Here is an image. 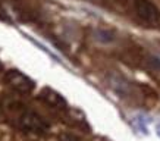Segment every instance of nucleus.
Returning <instances> with one entry per match:
<instances>
[{
  "mask_svg": "<svg viewBox=\"0 0 160 141\" xmlns=\"http://www.w3.org/2000/svg\"><path fill=\"white\" fill-rule=\"evenodd\" d=\"M18 127L25 132L44 135L50 129V125L41 115H38L34 110H24L18 116Z\"/></svg>",
  "mask_w": 160,
  "mask_h": 141,
  "instance_id": "f257e3e1",
  "label": "nucleus"
},
{
  "mask_svg": "<svg viewBox=\"0 0 160 141\" xmlns=\"http://www.w3.org/2000/svg\"><path fill=\"white\" fill-rule=\"evenodd\" d=\"M5 81L12 90L19 94H29L34 91L35 83L24 72L18 69H9L5 72Z\"/></svg>",
  "mask_w": 160,
  "mask_h": 141,
  "instance_id": "f03ea898",
  "label": "nucleus"
},
{
  "mask_svg": "<svg viewBox=\"0 0 160 141\" xmlns=\"http://www.w3.org/2000/svg\"><path fill=\"white\" fill-rule=\"evenodd\" d=\"M135 10L141 21L150 25L160 24V10L150 0H135Z\"/></svg>",
  "mask_w": 160,
  "mask_h": 141,
  "instance_id": "7ed1b4c3",
  "label": "nucleus"
},
{
  "mask_svg": "<svg viewBox=\"0 0 160 141\" xmlns=\"http://www.w3.org/2000/svg\"><path fill=\"white\" fill-rule=\"evenodd\" d=\"M40 98L43 100L46 104H49L50 107L53 109H58V110H66L68 109V102L66 98L63 97L62 94L56 90L50 87H44L41 91H40Z\"/></svg>",
  "mask_w": 160,
  "mask_h": 141,
  "instance_id": "20e7f679",
  "label": "nucleus"
},
{
  "mask_svg": "<svg viewBox=\"0 0 160 141\" xmlns=\"http://www.w3.org/2000/svg\"><path fill=\"white\" fill-rule=\"evenodd\" d=\"M109 85L116 93H119L121 96L128 94V84H126V81L122 77L116 75V73H110L109 75Z\"/></svg>",
  "mask_w": 160,
  "mask_h": 141,
  "instance_id": "39448f33",
  "label": "nucleus"
},
{
  "mask_svg": "<svg viewBox=\"0 0 160 141\" xmlns=\"http://www.w3.org/2000/svg\"><path fill=\"white\" fill-rule=\"evenodd\" d=\"M94 37L100 43H112L115 40V34L112 33L110 29H106V28H97L96 33H94Z\"/></svg>",
  "mask_w": 160,
  "mask_h": 141,
  "instance_id": "423d86ee",
  "label": "nucleus"
},
{
  "mask_svg": "<svg viewBox=\"0 0 160 141\" xmlns=\"http://www.w3.org/2000/svg\"><path fill=\"white\" fill-rule=\"evenodd\" d=\"M59 141H81V138L71 132H63L59 135Z\"/></svg>",
  "mask_w": 160,
  "mask_h": 141,
  "instance_id": "0eeeda50",
  "label": "nucleus"
},
{
  "mask_svg": "<svg viewBox=\"0 0 160 141\" xmlns=\"http://www.w3.org/2000/svg\"><path fill=\"white\" fill-rule=\"evenodd\" d=\"M148 63H150L151 68H154V69H157V71H160V59L159 58H156V56H150Z\"/></svg>",
  "mask_w": 160,
  "mask_h": 141,
  "instance_id": "6e6552de",
  "label": "nucleus"
},
{
  "mask_svg": "<svg viewBox=\"0 0 160 141\" xmlns=\"http://www.w3.org/2000/svg\"><path fill=\"white\" fill-rule=\"evenodd\" d=\"M157 134L160 135V125H157Z\"/></svg>",
  "mask_w": 160,
  "mask_h": 141,
  "instance_id": "1a4fd4ad",
  "label": "nucleus"
},
{
  "mask_svg": "<svg viewBox=\"0 0 160 141\" xmlns=\"http://www.w3.org/2000/svg\"><path fill=\"white\" fill-rule=\"evenodd\" d=\"M2 68H3V66H2V63H0V69H2Z\"/></svg>",
  "mask_w": 160,
  "mask_h": 141,
  "instance_id": "9d476101",
  "label": "nucleus"
}]
</instances>
